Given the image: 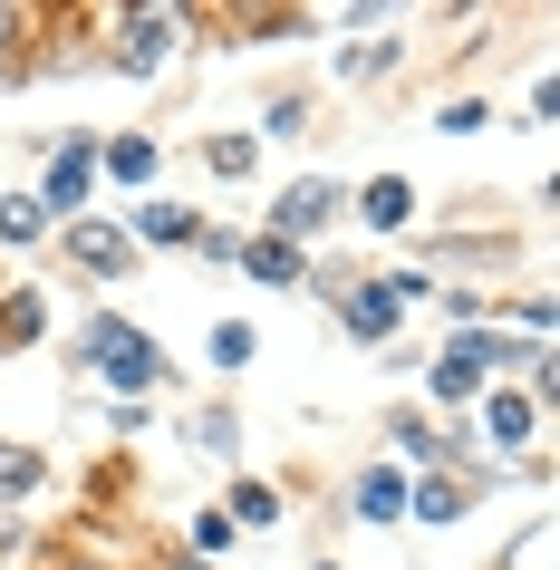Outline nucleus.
I'll list each match as a JSON object with an SVG mask.
<instances>
[{"instance_id":"1","label":"nucleus","mask_w":560,"mask_h":570,"mask_svg":"<svg viewBox=\"0 0 560 570\" xmlns=\"http://www.w3.org/2000/svg\"><path fill=\"white\" fill-rule=\"evenodd\" d=\"M107 39H117V49H107V68H117V78H155V68L194 39V10H175V0H136V10H117V20H107Z\"/></svg>"},{"instance_id":"2","label":"nucleus","mask_w":560,"mask_h":570,"mask_svg":"<svg viewBox=\"0 0 560 570\" xmlns=\"http://www.w3.org/2000/svg\"><path fill=\"white\" fill-rule=\"evenodd\" d=\"M30 204L49 213V233H59V223H78V213L97 204V136H59V155H49V175L30 184Z\"/></svg>"},{"instance_id":"3","label":"nucleus","mask_w":560,"mask_h":570,"mask_svg":"<svg viewBox=\"0 0 560 570\" xmlns=\"http://www.w3.org/2000/svg\"><path fill=\"white\" fill-rule=\"evenodd\" d=\"M338 213H348V194H338V184H328V175H299V184H281V194H271L262 233H281V242H299V252H310L320 233H338Z\"/></svg>"},{"instance_id":"4","label":"nucleus","mask_w":560,"mask_h":570,"mask_svg":"<svg viewBox=\"0 0 560 570\" xmlns=\"http://www.w3.org/2000/svg\"><path fill=\"white\" fill-rule=\"evenodd\" d=\"M59 252H68V271H88V281H126V271L146 262V252L126 242V223H97V213L59 223Z\"/></svg>"},{"instance_id":"5","label":"nucleus","mask_w":560,"mask_h":570,"mask_svg":"<svg viewBox=\"0 0 560 570\" xmlns=\"http://www.w3.org/2000/svg\"><path fill=\"white\" fill-rule=\"evenodd\" d=\"M328 309H338V330H348L357 348H386V338H396V320H406V309L386 301V281H377V271H357V281H348V291H338Z\"/></svg>"},{"instance_id":"6","label":"nucleus","mask_w":560,"mask_h":570,"mask_svg":"<svg viewBox=\"0 0 560 570\" xmlns=\"http://www.w3.org/2000/svg\"><path fill=\"white\" fill-rule=\"evenodd\" d=\"M233 271H242V281H262V291H299V281H310V252L281 242V233H242Z\"/></svg>"},{"instance_id":"7","label":"nucleus","mask_w":560,"mask_h":570,"mask_svg":"<svg viewBox=\"0 0 560 570\" xmlns=\"http://www.w3.org/2000/svg\"><path fill=\"white\" fill-rule=\"evenodd\" d=\"M194 233H204V213H194V204H165V194L126 213V242H136V252H194Z\"/></svg>"},{"instance_id":"8","label":"nucleus","mask_w":560,"mask_h":570,"mask_svg":"<svg viewBox=\"0 0 560 570\" xmlns=\"http://www.w3.org/2000/svg\"><path fill=\"white\" fill-rule=\"evenodd\" d=\"M386 454H396V474H444V464H454V435H444V425H425V416H396L386 425Z\"/></svg>"},{"instance_id":"9","label":"nucleus","mask_w":560,"mask_h":570,"mask_svg":"<svg viewBox=\"0 0 560 570\" xmlns=\"http://www.w3.org/2000/svg\"><path fill=\"white\" fill-rule=\"evenodd\" d=\"M348 204H357V223H367V233H406V223H415V184H406V175H367Z\"/></svg>"},{"instance_id":"10","label":"nucleus","mask_w":560,"mask_h":570,"mask_svg":"<svg viewBox=\"0 0 560 570\" xmlns=\"http://www.w3.org/2000/svg\"><path fill=\"white\" fill-rule=\"evenodd\" d=\"M406 512L415 522H464L473 512V474H406Z\"/></svg>"},{"instance_id":"11","label":"nucleus","mask_w":560,"mask_h":570,"mask_svg":"<svg viewBox=\"0 0 560 570\" xmlns=\"http://www.w3.org/2000/svg\"><path fill=\"white\" fill-rule=\"evenodd\" d=\"M473 396H483V367H473L464 348L444 338L435 358H425V406H473Z\"/></svg>"},{"instance_id":"12","label":"nucleus","mask_w":560,"mask_h":570,"mask_svg":"<svg viewBox=\"0 0 560 570\" xmlns=\"http://www.w3.org/2000/svg\"><path fill=\"white\" fill-rule=\"evenodd\" d=\"M348 512L357 522H406V474H396V464H367V474L348 483Z\"/></svg>"},{"instance_id":"13","label":"nucleus","mask_w":560,"mask_h":570,"mask_svg":"<svg viewBox=\"0 0 560 570\" xmlns=\"http://www.w3.org/2000/svg\"><path fill=\"white\" fill-rule=\"evenodd\" d=\"M223 503H233V512H223L233 532H281V512H291V503H281V483H271V474H242L233 493H223Z\"/></svg>"},{"instance_id":"14","label":"nucleus","mask_w":560,"mask_h":570,"mask_svg":"<svg viewBox=\"0 0 560 570\" xmlns=\"http://www.w3.org/2000/svg\"><path fill=\"white\" fill-rule=\"evenodd\" d=\"M155 165H165V155H155V136H107V146H97V175L126 184V194H146Z\"/></svg>"},{"instance_id":"15","label":"nucleus","mask_w":560,"mask_h":570,"mask_svg":"<svg viewBox=\"0 0 560 570\" xmlns=\"http://www.w3.org/2000/svg\"><path fill=\"white\" fill-rule=\"evenodd\" d=\"M78 348H88V367H117V358H136V348H155L136 320H117V309H97L88 330H78Z\"/></svg>"},{"instance_id":"16","label":"nucleus","mask_w":560,"mask_h":570,"mask_svg":"<svg viewBox=\"0 0 560 570\" xmlns=\"http://www.w3.org/2000/svg\"><path fill=\"white\" fill-rule=\"evenodd\" d=\"M30 39H39V10L0 0V88H10V78H30Z\"/></svg>"},{"instance_id":"17","label":"nucleus","mask_w":560,"mask_h":570,"mask_svg":"<svg viewBox=\"0 0 560 570\" xmlns=\"http://www.w3.org/2000/svg\"><path fill=\"white\" fill-rule=\"evenodd\" d=\"M39 330H49V301H39V291H0V358L30 348Z\"/></svg>"},{"instance_id":"18","label":"nucleus","mask_w":560,"mask_h":570,"mask_svg":"<svg viewBox=\"0 0 560 570\" xmlns=\"http://www.w3.org/2000/svg\"><path fill=\"white\" fill-rule=\"evenodd\" d=\"M204 358L223 367V377H233V367H252V358H262V330H252V320H213V338H204Z\"/></svg>"},{"instance_id":"19","label":"nucleus","mask_w":560,"mask_h":570,"mask_svg":"<svg viewBox=\"0 0 560 570\" xmlns=\"http://www.w3.org/2000/svg\"><path fill=\"white\" fill-rule=\"evenodd\" d=\"M396 59H406V39L377 30V39H357V49H338V78H386Z\"/></svg>"},{"instance_id":"20","label":"nucleus","mask_w":560,"mask_h":570,"mask_svg":"<svg viewBox=\"0 0 560 570\" xmlns=\"http://www.w3.org/2000/svg\"><path fill=\"white\" fill-rule=\"evenodd\" d=\"M204 165H213L223 184H242L252 165H262V136H242V126H233V136H204Z\"/></svg>"},{"instance_id":"21","label":"nucleus","mask_w":560,"mask_h":570,"mask_svg":"<svg viewBox=\"0 0 560 570\" xmlns=\"http://www.w3.org/2000/svg\"><path fill=\"white\" fill-rule=\"evenodd\" d=\"M39 483H49V464H39L30 445H0V503H30Z\"/></svg>"},{"instance_id":"22","label":"nucleus","mask_w":560,"mask_h":570,"mask_svg":"<svg viewBox=\"0 0 560 570\" xmlns=\"http://www.w3.org/2000/svg\"><path fill=\"white\" fill-rule=\"evenodd\" d=\"M39 233H49V213H39L30 194H0V242L20 252V242H39Z\"/></svg>"},{"instance_id":"23","label":"nucleus","mask_w":560,"mask_h":570,"mask_svg":"<svg viewBox=\"0 0 560 570\" xmlns=\"http://www.w3.org/2000/svg\"><path fill=\"white\" fill-rule=\"evenodd\" d=\"M194 445H204V454H242V416L204 406V416H194Z\"/></svg>"},{"instance_id":"24","label":"nucleus","mask_w":560,"mask_h":570,"mask_svg":"<svg viewBox=\"0 0 560 570\" xmlns=\"http://www.w3.org/2000/svg\"><path fill=\"white\" fill-rule=\"evenodd\" d=\"M299 126H310V97H299V88H281V97L262 107V136H299Z\"/></svg>"},{"instance_id":"25","label":"nucleus","mask_w":560,"mask_h":570,"mask_svg":"<svg viewBox=\"0 0 560 570\" xmlns=\"http://www.w3.org/2000/svg\"><path fill=\"white\" fill-rule=\"evenodd\" d=\"M435 126H444V136H473V126H493V107H483V97H444Z\"/></svg>"},{"instance_id":"26","label":"nucleus","mask_w":560,"mask_h":570,"mask_svg":"<svg viewBox=\"0 0 560 570\" xmlns=\"http://www.w3.org/2000/svg\"><path fill=\"white\" fill-rule=\"evenodd\" d=\"M223 541H233V522H223V512H194V561H213Z\"/></svg>"},{"instance_id":"27","label":"nucleus","mask_w":560,"mask_h":570,"mask_svg":"<svg viewBox=\"0 0 560 570\" xmlns=\"http://www.w3.org/2000/svg\"><path fill=\"white\" fill-rule=\"evenodd\" d=\"M541 561H551V522H531V532L512 541V570H541Z\"/></svg>"},{"instance_id":"28","label":"nucleus","mask_w":560,"mask_h":570,"mask_svg":"<svg viewBox=\"0 0 560 570\" xmlns=\"http://www.w3.org/2000/svg\"><path fill=\"white\" fill-rule=\"evenodd\" d=\"M310 570H338V561H310Z\"/></svg>"}]
</instances>
